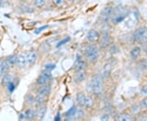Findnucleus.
<instances>
[{"label":"nucleus","instance_id":"nucleus-1","mask_svg":"<svg viewBox=\"0 0 147 121\" xmlns=\"http://www.w3.org/2000/svg\"><path fill=\"white\" fill-rule=\"evenodd\" d=\"M90 89L91 92L96 95H99L101 93L103 89V79L100 74H96L92 78L90 82Z\"/></svg>","mask_w":147,"mask_h":121},{"label":"nucleus","instance_id":"nucleus-2","mask_svg":"<svg viewBox=\"0 0 147 121\" xmlns=\"http://www.w3.org/2000/svg\"><path fill=\"white\" fill-rule=\"evenodd\" d=\"M85 56L91 62H96L99 57V49L94 44H90L85 48Z\"/></svg>","mask_w":147,"mask_h":121},{"label":"nucleus","instance_id":"nucleus-3","mask_svg":"<svg viewBox=\"0 0 147 121\" xmlns=\"http://www.w3.org/2000/svg\"><path fill=\"white\" fill-rule=\"evenodd\" d=\"M76 101L80 106L85 108H91L93 105V100L88 95L84 94V93H79L76 96Z\"/></svg>","mask_w":147,"mask_h":121},{"label":"nucleus","instance_id":"nucleus-4","mask_svg":"<svg viewBox=\"0 0 147 121\" xmlns=\"http://www.w3.org/2000/svg\"><path fill=\"white\" fill-rule=\"evenodd\" d=\"M65 116L69 120H79L84 118V111L82 108L74 105L65 113Z\"/></svg>","mask_w":147,"mask_h":121},{"label":"nucleus","instance_id":"nucleus-5","mask_svg":"<svg viewBox=\"0 0 147 121\" xmlns=\"http://www.w3.org/2000/svg\"><path fill=\"white\" fill-rule=\"evenodd\" d=\"M133 39L137 43H146L147 42V28L142 27L138 29L133 34Z\"/></svg>","mask_w":147,"mask_h":121},{"label":"nucleus","instance_id":"nucleus-6","mask_svg":"<svg viewBox=\"0 0 147 121\" xmlns=\"http://www.w3.org/2000/svg\"><path fill=\"white\" fill-rule=\"evenodd\" d=\"M51 79H52V74L50 73L49 70H46L38 76V78L37 79V84L39 85L48 84Z\"/></svg>","mask_w":147,"mask_h":121},{"label":"nucleus","instance_id":"nucleus-7","mask_svg":"<svg viewBox=\"0 0 147 121\" xmlns=\"http://www.w3.org/2000/svg\"><path fill=\"white\" fill-rule=\"evenodd\" d=\"M16 65L19 68H25L28 65L26 53H21L16 57Z\"/></svg>","mask_w":147,"mask_h":121},{"label":"nucleus","instance_id":"nucleus-8","mask_svg":"<svg viewBox=\"0 0 147 121\" xmlns=\"http://www.w3.org/2000/svg\"><path fill=\"white\" fill-rule=\"evenodd\" d=\"M87 39L91 43L97 42L100 39V34L95 30H90L87 34Z\"/></svg>","mask_w":147,"mask_h":121},{"label":"nucleus","instance_id":"nucleus-9","mask_svg":"<svg viewBox=\"0 0 147 121\" xmlns=\"http://www.w3.org/2000/svg\"><path fill=\"white\" fill-rule=\"evenodd\" d=\"M26 59L28 65H32V64L35 63L37 58H38V53L34 50H30L29 52L26 53Z\"/></svg>","mask_w":147,"mask_h":121},{"label":"nucleus","instance_id":"nucleus-10","mask_svg":"<svg viewBox=\"0 0 147 121\" xmlns=\"http://www.w3.org/2000/svg\"><path fill=\"white\" fill-rule=\"evenodd\" d=\"M50 93H51V87L48 84L41 85V87L37 91V94L42 97H46L50 94Z\"/></svg>","mask_w":147,"mask_h":121},{"label":"nucleus","instance_id":"nucleus-11","mask_svg":"<svg viewBox=\"0 0 147 121\" xmlns=\"http://www.w3.org/2000/svg\"><path fill=\"white\" fill-rule=\"evenodd\" d=\"M112 13H113V7H107L106 8L104 9L103 12H102V20L105 23H107L110 21V19L112 16Z\"/></svg>","mask_w":147,"mask_h":121},{"label":"nucleus","instance_id":"nucleus-12","mask_svg":"<svg viewBox=\"0 0 147 121\" xmlns=\"http://www.w3.org/2000/svg\"><path fill=\"white\" fill-rule=\"evenodd\" d=\"M87 63L85 61L83 60H79L76 62V63L74 65V68L76 71H84L85 69L87 68Z\"/></svg>","mask_w":147,"mask_h":121},{"label":"nucleus","instance_id":"nucleus-13","mask_svg":"<svg viewBox=\"0 0 147 121\" xmlns=\"http://www.w3.org/2000/svg\"><path fill=\"white\" fill-rule=\"evenodd\" d=\"M16 57H17L16 55H11V56L6 58V60L4 62L7 65L8 68H11V67H13L16 65Z\"/></svg>","mask_w":147,"mask_h":121},{"label":"nucleus","instance_id":"nucleus-14","mask_svg":"<svg viewBox=\"0 0 147 121\" xmlns=\"http://www.w3.org/2000/svg\"><path fill=\"white\" fill-rule=\"evenodd\" d=\"M110 43V38L108 34H103L102 37H101V40H100V44L102 47H107Z\"/></svg>","mask_w":147,"mask_h":121},{"label":"nucleus","instance_id":"nucleus-15","mask_svg":"<svg viewBox=\"0 0 147 121\" xmlns=\"http://www.w3.org/2000/svg\"><path fill=\"white\" fill-rule=\"evenodd\" d=\"M141 53H142V49H141V47H135L131 51V53H130L131 57L132 58V59H136V58H137L139 56H140Z\"/></svg>","mask_w":147,"mask_h":121},{"label":"nucleus","instance_id":"nucleus-16","mask_svg":"<svg viewBox=\"0 0 147 121\" xmlns=\"http://www.w3.org/2000/svg\"><path fill=\"white\" fill-rule=\"evenodd\" d=\"M86 78V73H84V71H77V74L74 76V79L77 82H82Z\"/></svg>","mask_w":147,"mask_h":121},{"label":"nucleus","instance_id":"nucleus-17","mask_svg":"<svg viewBox=\"0 0 147 121\" xmlns=\"http://www.w3.org/2000/svg\"><path fill=\"white\" fill-rule=\"evenodd\" d=\"M7 69L9 68H8V66L6 64L5 62H3L2 63L0 64V78L5 74V72L7 70Z\"/></svg>","mask_w":147,"mask_h":121},{"label":"nucleus","instance_id":"nucleus-18","mask_svg":"<svg viewBox=\"0 0 147 121\" xmlns=\"http://www.w3.org/2000/svg\"><path fill=\"white\" fill-rule=\"evenodd\" d=\"M45 101H46V97H42V96L38 95L36 97V98H34V102H35L37 105H42Z\"/></svg>","mask_w":147,"mask_h":121},{"label":"nucleus","instance_id":"nucleus-19","mask_svg":"<svg viewBox=\"0 0 147 121\" xmlns=\"http://www.w3.org/2000/svg\"><path fill=\"white\" fill-rule=\"evenodd\" d=\"M11 80V76L10 74H6L3 75V79H2V84L7 86V84H8Z\"/></svg>","mask_w":147,"mask_h":121},{"label":"nucleus","instance_id":"nucleus-20","mask_svg":"<svg viewBox=\"0 0 147 121\" xmlns=\"http://www.w3.org/2000/svg\"><path fill=\"white\" fill-rule=\"evenodd\" d=\"M35 115H37L36 111L32 110V109H30V110L26 111V114H25V117H26V119H32L33 117H34Z\"/></svg>","mask_w":147,"mask_h":121},{"label":"nucleus","instance_id":"nucleus-21","mask_svg":"<svg viewBox=\"0 0 147 121\" xmlns=\"http://www.w3.org/2000/svg\"><path fill=\"white\" fill-rule=\"evenodd\" d=\"M46 3H47V0H34V4L38 8L42 7L46 4Z\"/></svg>","mask_w":147,"mask_h":121},{"label":"nucleus","instance_id":"nucleus-22","mask_svg":"<svg viewBox=\"0 0 147 121\" xmlns=\"http://www.w3.org/2000/svg\"><path fill=\"white\" fill-rule=\"evenodd\" d=\"M7 90L10 93H12L14 92V90L16 89V84H14V82L12 80H11L10 82L8 84H7Z\"/></svg>","mask_w":147,"mask_h":121},{"label":"nucleus","instance_id":"nucleus-23","mask_svg":"<svg viewBox=\"0 0 147 121\" xmlns=\"http://www.w3.org/2000/svg\"><path fill=\"white\" fill-rule=\"evenodd\" d=\"M118 120L120 121H130L132 120V117L128 115H125V114H123L118 117Z\"/></svg>","mask_w":147,"mask_h":121},{"label":"nucleus","instance_id":"nucleus-24","mask_svg":"<svg viewBox=\"0 0 147 121\" xmlns=\"http://www.w3.org/2000/svg\"><path fill=\"white\" fill-rule=\"evenodd\" d=\"M70 41V37H66L63 39L62 40H61L60 42H58V43L57 44V48H59L60 47H61V46H63L65 44H66L67 43H69Z\"/></svg>","mask_w":147,"mask_h":121},{"label":"nucleus","instance_id":"nucleus-25","mask_svg":"<svg viewBox=\"0 0 147 121\" xmlns=\"http://www.w3.org/2000/svg\"><path fill=\"white\" fill-rule=\"evenodd\" d=\"M45 113H46V108L45 107H41L38 110V111H37V116L42 119V118H43V116H45Z\"/></svg>","mask_w":147,"mask_h":121},{"label":"nucleus","instance_id":"nucleus-26","mask_svg":"<svg viewBox=\"0 0 147 121\" xmlns=\"http://www.w3.org/2000/svg\"><path fill=\"white\" fill-rule=\"evenodd\" d=\"M47 28H48V26H43L42 27H39V28H38V29H36V30H34V34H39L41 32L43 31L44 30H46Z\"/></svg>","mask_w":147,"mask_h":121},{"label":"nucleus","instance_id":"nucleus-27","mask_svg":"<svg viewBox=\"0 0 147 121\" xmlns=\"http://www.w3.org/2000/svg\"><path fill=\"white\" fill-rule=\"evenodd\" d=\"M53 3L57 7H62L65 4V0H53Z\"/></svg>","mask_w":147,"mask_h":121},{"label":"nucleus","instance_id":"nucleus-28","mask_svg":"<svg viewBox=\"0 0 147 121\" xmlns=\"http://www.w3.org/2000/svg\"><path fill=\"white\" fill-rule=\"evenodd\" d=\"M110 70H111V68H110V66H105V67L104 68V70H103V74H104L105 76L109 75L110 73Z\"/></svg>","mask_w":147,"mask_h":121},{"label":"nucleus","instance_id":"nucleus-29","mask_svg":"<svg viewBox=\"0 0 147 121\" xmlns=\"http://www.w3.org/2000/svg\"><path fill=\"white\" fill-rule=\"evenodd\" d=\"M45 68L47 70H54L56 68V66L54 64H47L45 66Z\"/></svg>","mask_w":147,"mask_h":121},{"label":"nucleus","instance_id":"nucleus-30","mask_svg":"<svg viewBox=\"0 0 147 121\" xmlns=\"http://www.w3.org/2000/svg\"><path fill=\"white\" fill-rule=\"evenodd\" d=\"M141 93H142V95H143V96H147V86H145V87L142 89Z\"/></svg>","mask_w":147,"mask_h":121},{"label":"nucleus","instance_id":"nucleus-31","mask_svg":"<svg viewBox=\"0 0 147 121\" xmlns=\"http://www.w3.org/2000/svg\"><path fill=\"white\" fill-rule=\"evenodd\" d=\"M142 106L144 108H147V97H146L144 100L142 101Z\"/></svg>","mask_w":147,"mask_h":121},{"label":"nucleus","instance_id":"nucleus-32","mask_svg":"<svg viewBox=\"0 0 147 121\" xmlns=\"http://www.w3.org/2000/svg\"><path fill=\"white\" fill-rule=\"evenodd\" d=\"M100 120H109V116H107V115H105V116H102V117L100 118Z\"/></svg>","mask_w":147,"mask_h":121},{"label":"nucleus","instance_id":"nucleus-33","mask_svg":"<svg viewBox=\"0 0 147 121\" xmlns=\"http://www.w3.org/2000/svg\"><path fill=\"white\" fill-rule=\"evenodd\" d=\"M56 121H58V120H61V115H60V113H58L57 115L55 117V119H54Z\"/></svg>","mask_w":147,"mask_h":121},{"label":"nucleus","instance_id":"nucleus-34","mask_svg":"<svg viewBox=\"0 0 147 121\" xmlns=\"http://www.w3.org/2000/svg\"><path fill=\"white\" fill-rule=\"evenodd\" d=\"M23 119H26L25 114H24V113H21V115L19 116V120H23Z\"/></svg>","mask_w":147,"mask_h":121},{"label":"nucleus","instance_id":"nucleus-35","mask_svg":"<svg viewBox=\"0 0 147 121\" xmlns=\"http://www.w3.org/2000/svg\"><path fill=\"white\" fill-rule=\"evenodd\" d=\"M2 62H2V61H0V64L2 63Z\"/></svg>","mask_w":147,"mask_h":121}]
</instances>
